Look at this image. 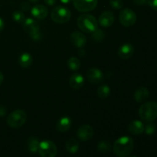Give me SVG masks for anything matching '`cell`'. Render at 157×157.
Wrapping results in <instances>:
<instances>
[{
  "label": "cell",
  "instance_id": "1",
  "mask_svg": "<svg viewBox=\"0 0 157 157\" xmlns=\"http://www.w3.org/2000/svg\"><path fill=\"white\" fill-rule=\"evenodd\" d=\"M134 148V141L127 136L118 138L113 146V153L118 157L128 156Z\"/></svg>",
  "mask_w": 157,
  "mask_h": 157
},
{
  "label": "cell",
  "instance_id": "2",
  "mask_svg": "<svg viewBox=\"0 0 157 157\" xmlns=\"http://www.w3.org/2000/svg\"><path fill=\"white\" fill-rule=\"evenodd\" d=\"M77 24L81 31L87 33H92L98 29V21L94 15L83 14L78 17Z\"/></svg>",
  "mask_w": 157,
  "mask_h": 157
},
{
  "label": "cell",
  "instance_id": "3",
  "mask_svg": "<svg viewBox=\"0 0 157 157\" xmlns=\"http://www.w3.org/2000/svg\"><path fill=\"white\" fill-rule=\"evenodd\" d=\"M139 116L146 122L154 121L157 117V102L150 101L143 104L139 109Z\"/></svg>",
  "mask_w": 157,
  "mask_h": 157
},
{
  "label": "cell",
  "instance_id": "4",
  "mask_svg": "<svg viewBox=\"0 0 157 157\" xmlns=\"http://www.w3.org/2000/svg\"><path fill=\"white\" fill-rule=\"evenodd\" d=\"M71 13L67 8L62 6H58L54 8L51 13L52 21L58 24H64L70 20Z\"/></svg>",
  "mask_w": 157,
  "mask_h": 157
},
{
  "label": "cell",
  "instance_id": "5",
  "mask_svg": "<svg viewBox=\"0 0 157 157\" xmlns=\"http://www.w3.org/2000/svg\"><path fill=\"white\" fill-rule=\"evenodd\" d=\"M26 120L27 115L25 112L21 110H16L8 116L7 124L12 128H20L24 125Z\"/></svg>",
  "mask_w": 157,
  "mask_h": 157
},
{
  "label": "cell",
  "instance_id": "6",
  "mask_svg": "<svg viewBox=\"0 0 157 157\" xmlns=\"http://www.w3.org/2000/svg\"><path fill=\"white\" fill-rule=\"evenodd\" d=\"M23 29L34 41H39L41 38V34L39 31V25L32 18H28L23 21Z\"/></svg>",
  "mask_w": 157,
  "mask_h": 157
},
{
  "label": "cell",
  "instance_id": "7",
  "mask_svg": "<svg viewBox=\"0 0 157 157\" xmlns=\"http://www.w3.org/2000/svg\"><path fill=\"white\" fill-rule=\"evenodd\" d=\"M38 153L41 157H55L58 150L56 145L52 141L44 140L40 142Z\"/></svg>",
  "mask_w": 157,
  "mask_h": 157
},
{
  "label": "cell",
  "instance_id": "8",
  "mask_svg": "<svg viewBox=\"0 0 157 157\" xmlns=\"http://www.w3.org/2000/svg\"><path fill=\"white\" fill-rule=\"evenodd\" d=\"M119 20L121 25H123L124 26L130 27L136 22V13L130 9H124L120 12Z\"/></svg>",
  "mask_w": 157,
  "mask_h": 157
},
{
  "label": "cell",
  "instance_id": "9",
  "mask_svg": "<svg viewBox=\"0 0 157 157\" xmlns=\"http://www.w3.org/2000/svg\"><path fill=\"white\" fill-rule=\"evenodd\" d=\"M74 6L81 12L94 10L98 5V0H73Z\"/></svg>",
  "mask_w": 157,
  "mask_h": 157
},
{
  "label": "cell",
  "instance_id": "10",
  "mask_svg": "<svg viewBox=\"0 0 157 157\" xmlns=\"http://www.w3.org/2000/svg\"><path fill=\"white\" fill-rule=\"evenodd\" d=\"M87 78L89 82L93 84H98L104 79V75L100 69L91 67L87 72Z\"/></svg>",
  "mask_w": 157,
  "mask_h": 157
},
{
  "label": "cell",
  "instance_id": "11",
  "mask_svg": "<svg viewBox=\"0 0 157 157\" xmlns=\"http://www.w3.org/2000/svg\"><path fill=\"white\" fill-rule=\"evenodd\" d=\"M94 135V130L91 126L82 125L78 128L77 131V136L81 141H87L92 138Z\"/></svg>",
  "mask_w": 157,
  "mask_h": 157
},
{
  "label": "cell",
  "instance_id": "12",
  "mask_svg": "<svg viewBox=\"0 0 157 157\" xmlns=\"http://www.w3.org/2000/svg\"><path fill=\"white\" fill-rule=\"evenodd\" d=\"M70 41L76 48L84 47L87 43V38L83 33L80 32H74L70 37Z\"/></svg>",
  "mask_w": 157,
  "mask_h": 157
},
{
  "label": "cell",
  "instance_id": "13",
  "mask_svg": "<svg viewBox=\"0 0 157 157\" xmlns=\"http://www.w3.org/2000/svg\"><path fill=\"white\" fill-rule=\"evenodd\" d=\"M115 21L114 14L110 11H105L99 17V23L103 27H110Z\"/></svg>",
  "mask_w": 157,
  "mask_h": 157
},
{
  "label": "cell",
  "instance_id": "14",
  "mask_svg": "<svg viewBox=\"0 0 157 157\" xmlns=\"http://www.w3.org/2000/svg\"><path fill=\"white\" fill-rule=\"evenodd\" d=\"M134 54V47L130 43H125L120 47L118 50V55L122 59H128Z\"/></svg>",
  "mask_w": 157,
  "mask_h": 157
},
{
  "label": "cell",
  "instance_id": "15",
  "mask_svg": "<svg viewBox=\"0 0 157 157\" xmlns=\"http://www.w3.org/2000/svg\"><path fill=\"white\" fill-rule=\"evenodd\" d=\"M69 84L70 86L73 89L75 90H78V89L81 88L84 84V78L81 74L74 73L73 75L71 76L70 80H69Z\"/></svg>",
  "mask_w": 157,
  "mask_h": 157
},
{
  "label": "cell",
  "instance_id": "16",
  "mask_svg": "<svg viewBox=\"0 0 157 157\" xmlns=\"http://www.w3.org/2000/svg\"><path fill=\"white\" fill-rule=\"evenodd\" d=\"M31 13L35 18L44 19L48 16V11L46 6H43V5H35V6L32 7Z\"/></svg>",
  "mask_w": 157,
  "mask_h": 157
},
{
  "label": "cell",
  "instance_id": "17",
  "mask_svg": "<svg viewBox=\"0 0 157 157\" xmlns=\"http://www.w3.org/2000/svg\"><path fill=\"white\" fill-rule=\"evenodd\" d=\"M144 124L142 121L135 120L131 121L128 125V130L131 134L133 135H140L142 134L144 132Z\"/></svg>",
  "mask_w": 157,
  "mask_h": 157
},
{
  "label": "cell",
  "instance_id": "18",
  "mask_svg": "<svg viewBox=\"0 0 157 157\" xmlns=\"http://www.w3.org/2000/svg\"><path fill=\"white\" fill-rule=\"evenodd\" d=\"M72 124L71 119L67 116H64L58 120L57 123V130L61 133H64L71 128Z\"/></svg>",
  "mask_w": 157,
  "mask_h": 157
},
{
  "label": "cell",
  "instance_id": "19",
  "mask_svg": "<svg viewBox=\"0 0 157 157\" xmlns=\"http://www.w3.org/2000/svg\"><path fill=\"white\" fill-rule=\"evenodd\" d=\"M149 96H150V92H149L148 89L143 87L136 89L133 94L135 101L138 103L144 102L149 98Z\"/></svg>",
  "mask_w": 157,
  "mask_h": 157
},
{
  "label": "cell",
  "instance_id": "20",
  "mask_svg": "<svg viewBox=\"0 0 157 157\" xmlns=\"http://www.w3.org/2000/svg\"><path fill=\"white\" fill-rule=\"evenodd\" d=\"M18 64L21 67H25V68L30 67L32 64V55L27 52L21 53L18 58Z\"/></svg>",
  "mask_w": 157,
  "mask_h": 157
},
{
  "label": "cell",
  "instance_id": "21",
  "mask_svg": "<svg viewBox=\"0 0 157 157\" xmlns=\"http://www.w3.org/2000/svg\"><path fill=\"white\" fill-rule=\"evenodd\" d=\"M65 147L66 150L69 153L75 154L79 150V143L75 138H71L66 143Z\"/></svg>",
  "mask_w": 157,
  "mask_h": 157
},
{
  "label": "cell",
  "instance_id": "22",
  "mask_svg": "<svg viewBox=\"0 0 157 157\" xmlns=\"http://www.w3.org/2000/svg\"><path fill=\"white\" fill-rule=\"evenodd\" d=\"M40 142L38 141V138L35 136H31L28 139L27 141V148L32 153H36L38 152Z\"/></svg>",
  "mask_w": 157,
  "mask_h": 157
},
{
  "label": "cell",
  "instance_id": "23",
  "mask_svg": "<svg viewBox=\"0 0 157 157\" xmlns=\"http://www.w3.org/2000/svg\"><path fill=\"white\" fill-rule=\"evenodd\" d=\"M110 94V88L107 84H102L98 87L97 90V94L101 99H105L109 97Z\"/></svg>",
  "mask_w": 157,
  "mask_h": 157
},
{
  "label": "cell",
  "instance_id": "24",
  "mask_svg": "<svg viewBox=\"0 0 157 157\" xmlns=\"http://www.w3.org/2000/svg\"><path fill=\"white\" fill-rule=\"evenodd\" d=\"M67 67H69V69L74 71H76L78 69L80 68V66H81V61L76 57H71V58H69L67 60Z\"/></svg>",
  "mask_w": 157,
  "mask_h": 157
},
{
  "label": "cell",
  "instance_id": "25",
  "mask_svg": "<svg viewBox=\"0 0 157 157\" xmlns=\"http://www.w3.org/2000/svg\"><path fill=\"white\" fill-rule=\"evenodd\" d=\"M97 148L101 153H107V152L110 151V148H111V145L110 143L107 140H101V142L98 143Z\"/></svg>",
  "mask_w": 157,
  "mask_h": 157
},
{
  "label": "cell",
  "instance_id": "26",
  "mask_svg": "<svg viewBox=\"0 0 157 157\" xmlns=\"http://www.w3.org/2000/svg\"><path fill=\"white\" fill-rule=\"evenodd\" d=\"M12 17H13V19L18 23H23V21L25 19V14L21 11H15L12 14Z\"/></svg>",
  "mask_w": 157,
  "mask_h": 157
},
{
  "label": "cell",
  "instance_id": "27",
  "mask_svg": "<svg viewBox=\"0 0 157 157\" xmlns=\"http://www.w3.org/2000/svg\"><path fill=\"white\" fill-rule=\"evenodd\" d=\"M93 33V38L94 41H101L104 38V32L103 31L100 30V29H97L94 32H92Z\"/></svg>",
  "mask_w": 157,
  "mask_h": 157
},
{
  "label": "cell",
  "instance_id": "28",
  "mask_svg": "<svg viewBox=\"0 0 157 157\" xmlns=\"http://www.w3.org/2000/svg\"><path fill=\"white\" fill-rule=\"evenodd\" d=\"M148 123L149 124H147V126L144 127V131H145L146 134L153 135L156 132V125L152 122Z\"/></svg>",
  "mask_w": 157,
  "mask_h": 157
},
{
  "label": "cell",
  "instance_id": "29",
  "mask_svg": "<svg viewBox=\"0 0 157 157\" xmlns=\"http://www.w3.org/2000/svg\"><path fill=\"white\" fill-rule=\"evenodd\" d=\"M110 5L113 9H121L124 6L122 0H110Z\"/></svg>",
  "mask_w": 157,
  "mask_h": 157
},
{
  "label": "cell",
  "instance_id": "30",
  "mask_svg": "<svg viewBox=\"0 0 157 157\" xmlns=\"http://www.w3.org/2000/svg\"><path fill=\"white\" fill-rule=\"evenodd\" d=\"M147 3L152 9L157 11V0H147Z\"/></svg>",
  "mask_w": 157,
  "mask_h": 157
},
{
  "label": "cell",
  "instance_id": "31",
  "mask_svg": "<svg viewBox=\"0 0 157 157\" xmlns=\"http://www.w3.org/2000/svg\"><path fill=\"white\" fill-rule=\"evenodd\" d=\"M133 1L134 4L137 5V6H143L147 2V0H133Z\"/></svg>",
  "mask_w": 157,
  "mask_h": 157
},
{
  "label": "cell",
  "instance_id": "32",
  "mask_svg": "<svg viewBox=\"0 0 157 157\" xmlns=\"http://www.w3.org/2000/svg\"><path fill=\"white\" fill-rule=\"evenodd\" d=\"M29 8H30V6H29V5L28 4L27 2L21 3V9H23V10H25V11H27V10H29Z\"/></svg>",
  "mask_w": 157,
  "mask_h": 157
},
{
  "label": "cell",
  "instance_id": "33",
  "mask_svg": "<svg viewBox=\"0 0 157 157\" xmlns=\"http://www.w3.org/2000/svg\"><path fill=\"white\" fill-rule=\"evenodd\" d=\"M6 114V109L3 106H0V117H4Z\"/></svg>",
  "mask_w": 157,
  "mask_h": 157
},
{
  "label": "cell",
  "instance_id": "34",
  "mask_svg": "<svg viewBox=\"0 0 157 157\" xmlns=\"http://www.w3.org/2000/svg\"><path fill=\"white\" fill-rule=\"evenodd\" d=\"M44 2L48 5V6H52L57 2V0H44Z\"/></svg>",
  "mask_w": 157,
  "mask_h": 157
},
{
  "label": "cell",
  "instance_id": "35",
  "mask_svg": "<svg viewBox=\"0 0 157 157\" xmlns=\"http://www.w3.org/2000/svg\"><path fill=\"white\" fill-rule=\"evenodd\" d=\"M5 27V23L4 21H3V20L1 18H0V32H2V31L3 30V29H4Z\"/></svg>",
  "mask_w": 157,
  "mask_h": 157
},
{
  "label": "cell",
  "instance_id": "36",
  "mask_svg": "<svg viewBox=\"0 0 157 157\" xmlns=\"http://www.w3.org/2000/svg\"><path fill=\"white\" fill-rule=\"evenodd\" d=\"M63 4H68V3L73 2V0H60Z\"/></svg>",
  "mask_w": 157,
  "mask_h": 157
},
{
  "label": "cell",
  "instance_id": "37",
  "mask_svg": "<svg viewBox=\"0 0 157 157\" xmlns=\"http://www.w3.org/2000/svg\"><path fill=\"white\" fill-rule=\"evenodd\" d=\"M3 78H4V77H3L2 73V72L0 71V85H1L2 83V81H3Z\"/></svg>",
  "mask_w": 157,
  "mask_h": 157
},
{
  "label": "cell",
  "instance_id": "38",
  "mask_svg": "<svg viewBox=\"0 0 157 157\" xmlns=\"http://www.w3.org/2000/svg\"><path fill=\"white\" fill-rule=\"evenodd\" d=\"M31 2H33V3H37L40 1V0H29Z\"/></svg>",
  "mask_w": 157,
  "mask_h": 157
},
{
  "label": "cell",
  "instance_id": "39",
  "mask_svg": "<svg viewBox=\"0 0 157 157\" xmlns=\"http://www.w3.org/2000/svg\"><path fill=\"white\" fill-rule=\"evenodd\" d=\"M130 157H137V156H130Z\"/></svg>",
  "mask_w": 157,
  "mask_h": 157
}]
</instances>
